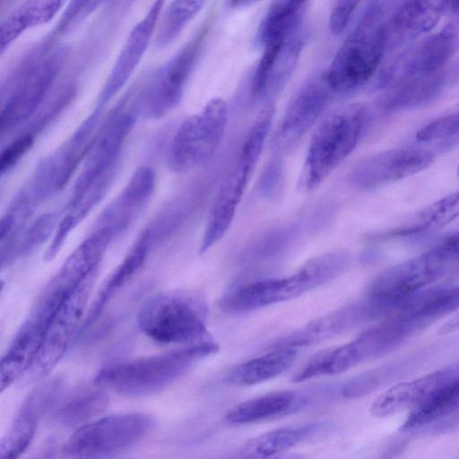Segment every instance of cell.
<instances>
[{"instance_id": "6da1fadb", "label": "cell", "mask_w": 459, "mask_h": 459, "mask_svg": "<svg viewBox=\"0 0 459 459\" xmlns=\"http://www.w3.org/2000/svg\"><path fill=\"white\" fill-rule=\"evenodd\" d=\"M59 37H49L30 49L10 72L1 86L0 135L27 122L46 100L69 54V48L57 45Z\"/></svg>"}, {"instance_id": "7a4b0ae2", "label": "cell", "mask_w": 459, "mask_h": 459, "mask_svg": "<svg viewBox=\"0 0 459 459\" xmlns=\"http://www.w3.org/2000/svg\"><path fill=\"white\" fill-rule=\"evenodd\" d=\"M394 2L374 1L335 53L325 74L332 91L346 92L365 84L389 49V18Z\"/></svg>"}, {"instance_id": "3957f363", "label": "cell", "mask_w": 459, "mask_h": 459, "mask_svg": "<svg viewBox=\"0 0 459 459\" xmlns=\"http://www.w3.org/2000/svg\"><path fill=\"white\" fill-rule=\"evenodd\" d=\"M218 351L219 345L212 340L160 354L114 362L100 369L94 383L100 388L121 395L152 394L170 385L199 361Z\"/></svg>"}, {"instance_id": "277c9868", "label": "cell", "mask_w": 459, "mask_h": 459, "mask_svg": "<svg viewBox=\"0 0 459 459\" xmlns=\"http://www.w3.org/2000/svg\"><path fill=\"white\" fill-rule=\"evenodd\" d=\"M349 263L344 251L319 255L287 277L260 280L230 290L220 307L225 312L242 313L298 298L341 275Z\"/></svg>"}, {"instance_id": "5b68a950", "label": "cell", "mask_w": 459, "mask_h": 459, "mask_svg": "<svg viewBox=\"0 0 459 459\" xmlns=\"http://www.w3.org/2000/svg\"><path fill=\"white\" fill-rule=\"evenodd\" d=\"M206 304L199 295L163 291L142 305L137 325L153 342L187 346L212 340L206 328Z\"/></svg>"}, {"instance_id": "8992f818", "label": "cell", "mask_w": 459, "mask_h": 459, "mask_svg": "<svg viewBox=\"0 0 459 459\" xmlns=\"http://www.w3.org/2000/svg\"><path fill=\"white\" fill-rule=\"evenodd\" d=\"M368 120L361 103H351L331 112L310 140L299 186L317 187L356 148Z\"/></svg>"}, {"instance_id": "52a82bcc", "label": "cell", "mask_w": 459, "mask_h": 459, "mask_svg": "<svg viewBox=\"0 0 459 459\" xmlns=\"http://www.w3.org/2000/svg\"><path fill=\"white\" fill-rule=\"evenodd\" d=\"M273 117L271 111L262 110L251 126L233 165L215 195L199 247L200 254L218 243L231 225L259 160Z\"/></svg>"}, {"instance_id": "ba28073f", "label": "cell", "mask_w": 459, "mask_h": 459, "mask_svg": "<svg viewBox=\"0 0 459 459\" xmlns=\"http://www.w3.org/2000/svg\"><path fill=\"white\" fill-rule=\"evenodd\" d=\"M128 100L117 105L96 133L83 160L80 174L69 200H75L91 187L111 186L119 168L124 145L139 113L137 98L129 106Z\"/></svg>"}, {"instance_id": "9c48e42d", "label": "cell", "mask_w": 459, "mask_h": 459, "mask_svg": "<svg viewBox=\"0 0 459 459\" xmlns=\"http://www.w3.org/2000/svg\"><path fill=\"white\" fill-rule=\"evenodd\" d=\"M154 419L143 412L112 414L91 421L68 438L63 459H108L137 444L154 427Z\"/></svg>"}, {"instance_id": "30bf717a", "label": "cell", "mask_w": 459, "mask_h": 459, "mask_svg": "<svg viewBox=\"0 0 459 459\" xmlns=\"http://www.w3.org/2000/svg\"><path fill=\"white\" fill-rule=\"evenodd\" d=\"M98 271L99 268L70 289L59 301L48 322L40 349L21 380L24 384L45 378L79 334Z\"/></svg>"}, {"instance_id": "8fae6325", "label": "cell", "mask_w": 459, "mask_h": 459, "mask_svg": "<svg viewBox=\"0 0 459 459\" xmlns=\"http://www.w3.org/2000/svg\"><path fill=\"white\" fill-rule=\"evenodd\" d=\"M452 264L435 247L382 272L370 284L365 300L377 317H385L398 303L441 278Z\"/></svg>"}, {"instance_id": "7c38bea8", "label": "cell", "mask_w": 459, "mask_h": 459, "mask_svg": "<svg viewBox=\"0 0 459 459\" xmlns=\"http://www.w3.org/2000/svg\"><path fill=\"white\" fill-rule=\"evenodd\" d=\"M228 108L222 98L211 99L203 108L186 117L169 145L167 163L175 173H184L209 160L224 134Z\"/></svg>"}, {"instance_id": "4fadbf2b", "label": "cell", "mask_w": 459, "mask_h": 459, "mask_svg": "<svg viewBox=\"0 0 459 459\" xmlns=\"http://www.w3.org/2000/svg\"><path fill=\"white\" fill-rule=\"evenodd\" d=\"M209 27L203 26L185 45L161 65L138 91L139 113L149 119H159L180 102L187 82L205 42Z\"/></svg>"}, {"instance_id": "5bb4252c", "label": "cell", "mask_w": 459, "mask_h": 459, "mask_svg": "<svg viewBox=\"0 0 459 459\" xmlns=\"http://www.w3.org/2000/svg\"><path fill=\"white\" fill-rule=\"evenodd\" d=\"M102 113L92 109L65 142L37 164L30 180L20 190L35 208L61 191L83 161Z\"/></svg>"}, {"instance_id": "9a60e30c", "label": "cell", "mask_w": 459, "mask_h": 459, "mask_svg": "<svg viewBox=\"0 0 459 459\" xmlns=\"http://www.w3.org/2000/svg\"><path fill=\"white\" fill-rule=\"evenodd\" d=\"M411 335L412 333L403 324L392 316H385L354 340L316 354L310 360L311 371L316 377L343 373L390 352Z\"/></svg>"}, {"instance_id": "2e32d148", "label": "cell", "mask_w": 459, "mask_h": 459, "mask_svg": "<svg viewBox=\"0 0 459 459\" xmlns=\"http://www.w3.org/2000/svg\"><path fill=\"white\" fill-rule=\"evenodd\" d=\"M459 48V20L409 44L385 66L378 78V88L386 90L410 79L443 72Z\"/></svg>"}, {"instance_id": "e0dca14e", "label": "cell", "mask_w": 459, "mask_h": 459, "mask_svg": "<svg viewBox=\"0 0 459 459\" xmlns=\"http://www.w3.org/2000/svg\"><path fill=\"white\" fill-rule=\"evenodd\" d=\"M56 307L55 304L37 297L2 357L1 392L21 381L32 365L40 349L49 317Z\"/></svg>"}, {"instance_id": "ac0fdd59", "label": "cell", "mask_w": 459, "mask_h": 459, "mask_svg": "<svg viewBox=\"0 0 459 459\" xmlns=\"http://www.w3.org/2000/svg\"><path fill=\"white\" fill-rule=\"evenodd\" d=\"M434 160L429 150L405 147L371 154L352 169L350 179L360 189H374L415 175L427 169Z\"/></svg>"}, {"instance_id": "d6986e66", "label": "cell", "mask_w": 459, "mask_h": 459, "mask_svg": "<svg viewBox=\"0 0 459 459\" xmlns=\"http://www.w3.org/2000/svg\"><path fill=\"white\" fill-rule=\"evenodd\" d=\"M163 4V1L154 2L130 30L99 93L94 108L104 110L134 74L155 34Z\"/></svg>"}, {"instance_id": "ffe728a7", "label": "cell", "mask_w": 459, "mask_h": 459, "mask_svg": "<svg viewBox=\"0 0 459 459\" xmlns=\"http://www.w3.org/2000/svg\"><path fill=\"white\" fill-rule=\"evenodd\" d=\"M61 379L40 383L26 397L0 444V459H19L28 449L39 420L51 408L61 389Z\"/></svg>"}, {"instance_id": "44dd1931", "label": "cell", "mask_w": 459, "mask_h": 459, "mask_svg": "<svg viewBox=\"0 0 459 459\" xmlns=\"http://www.w3.org/2000/svg\"><path fill=\"white\" fill-rule=\"evenodd\" d=\"M331 91L325 75L308 82L295 94L275 133L277 149L288 150L300 140L325 110Z\"/></svg>"}, {"instance_id": "7402d4cb", "label": "cell", "mask_w": 459, "mask_h": 459, "mask_svg": "<svg viewBox=\"0 0 459 459\" xmlns=\"http://www.w3.org/2000/svg\"><path fill=\"white\" fill-rule=\"evenodd\" d=\"M156 172L148 165L139 167L123 190L103 210L93 230L107 229L114 238L126 230L142 213L153 195Z\"/></svg>"}, {"instance_id": "603a6c76", "label": "cell", "mask_w": 459, "mask_h": 459, "mask_svg": "<svg viewBox=\"0 0 459 459\" xmlns=\"http://www.w3.org/2000/svg\"><path fill=\"white\" fill-rule=\"evenodd\" d=\"M303 45L300 30L262 48L251 83V94L255 98H266L281 88L295 68Z\"/></svg>"}, {"instance_id": "cb8c5ba5", "label": "cell", "mask_w": 459, "mask_h": 459, "mask_svg": "<svg viewBox=\"0 0 459 459\" xmlns=\"http://www.w3.org/2000/svg\"><path fill=\"white\" fill-rule=\"evenodd\" d=\"M459 372V365L441 368L412 380L398 383L371 404L369 411L377 418L413 410L429 398L442 385Z\"/></svg>"}, {"instance_id": "d4e9b609", "label": "cell", "mask_w": 459, "mask_h": 459, "mask_svg": "<svg viewBox=\"0 0 459 459\" xmlns=\"http://www.w3.org/2000/svg\"><path fill=\"white\" fill-rule=\"evenodd\" d=\"M459 308V284L421 290L394 307L393 316L414 333Z\"/></svg>"}, {"instance_id": "484cf974", "label": "cell", "mask_w": 459, "mask_h": 459, "mask_svg": "<svg viewBox=\"0 0 459 459\" xmlns=\"http://www.w3.org/2000/svg\"><path fill=\"white\" fill-rule=\"evenodd\" d=\"M445 13V1L394 2L389 18V49L411 44L431 31Z\"/></svg>"}, {"instance_id": "4316f807", "label": "cell", "mask_w": 459, "mask_h": 459, "mask_svg": "<svg viewBox=\"0 0 459 459\" xmlns=\"http://www.w3.org/2000/svg\"><path fill=\"white\" fill-rule=\"evenodd\" d=\"M371 320L363 300L343 306L314 321L303 328L291 333L273 343L271 348H290L307 346L328 339Z\"/></svg>"}, {"instance_id": "83f0119b", "label": "cell", "mask_w": 459, "mask_h": 459, "mask_svg": "<svg viewBox=\"0 0 459 459\" xmlns=\"http://www.w3.org/2000/svg\"><path fill=\"white\" fill-rule=\"evenodd\" d=\"M151 252L149 236L144 229L121 263L104 281L92 305L87 311L81 332L86 331L87 328L97 322L113 298L141 271Z\"/></svg>"}, {"instance_id": "f1b7e54d", "label": "cell", "mask_w": 459, "mask_h": 459, "mask_svg": "<svg viewBox=\"0 0 459 459\" xmlns=\"http://www.w3.org/2000/svg\"><path fill=\"white\" fill-rule=\"evenodd\" d=\"M64 4L63 1H24L9 10L0 22L1 54L26 30L50 22Z\"/></svg>"}, {"instance_id": "f546056e", "label": "cell", "mask_w": 459, "mask_h": 459, "mask_svg": "<svg viewBox=\"0 0 459 459\" xmlns=\"http://www.w3.org/2000/svg\"><path fill=\"white\" fill-rule=\"evenodd\" d=\"M444 86L443 72L410 79L386 89L382 98V105L390 112L420 108L435 100L442 92Z\"/></svg>"}, {"instance_id": "4dcf8cb0", "label": "cell", "mask_w": 459, "mask_h": 459, "mask_svg": "<svg viewBox=\"0 0 459 459\" xmlns=\"http://www.w3.org/2000/svg\"><path fill=\"white\" fill-rule=\"evenodd\" d=\"M297 357V350L270 348L265 354L245 361L234 368L227 381L234 385L248 386L265 382L287 370Z\"/></svg>"}, {"instance_id": "1f68e13d", "label": "cell", "mask_w": 459, "mask_h": 459, "mask_svg": "<svg viewBox=\"0 0 459 459\" xmlns=\"http://www.w3.org/2000/svg\"><path fill=\"white\" fill-rule=\"evenodd\" d=\"M319 424L310 423L273 429L247 440L239 450L244 459H265L286 453L316 433Z\"/></svg>"}, {"instance_id": "d6a6232c", "label": "cell", "mask_w": 459, "mask_h": 459, "mask_svg": "<svg viewBox=\"0 0 459 459\" xmlns=\"http://www.w3.org/2000/svg\"><path fill=\"white\" fill-rule=\"evenodd\" d=\"M297 394L293 391L271 392L231 407L225 414L230 423L247 424L281 416L295 409Z\"/></svg>"}, {"instance_id": "836d02e7", "label": "cell", "mask_w": 459, "mask_h": 459, "mask_svg": "<svg viewBox=\"0 0 459 459\" xmlns=\"http://www.w3.org/2000/svg\"><path fill=\"white\" fill-rule=\"evenodd\" d=\"M306 2H273L263 16L255 36L262 48L279 39L287 37L303 29Z\"/></svg>"}, {"instance_id": "e575fe53", "label": "cell", "mask_w": 459, "mask_h": 459, "mask_svg": "<svg viewBox=\"0 0 459 459\" xmlns=\"http://www.w3.org/2000/svg\"><path fill=\"white\" fill-rule=\"evenodd\" d=\"M459 410V372L429 398L411 411L401 429L412 430L437 422Z\"/></svg>"}, {"instance_id": "d590c367", "label": "cell", "mask_w": 459, "mask_h": 459, "mask_svg": "<svg viewBox=\"0 0 459 459\" xmlns=\"http://www.w3.org/2000/svg\"><path fill=\"white\" fill-rule=\"evenodd\" d=\"M459 217V189L430 204L403 225L383 237H407L431 232Z\"/></svg>"}, {"instance_id": "8d00e7d4", "label": "cell", "mask_w": 459, "mask_h": 459, "mask_svg": "<svg viewBox=\"0 0 459 459\" xmlns=\"http://www.w3.org/2000/svg\"><path fill=\"white\" fill-rule=\"evenodd\" d=\"M204 4V1L170 2L160 15L154 34V47L164 48L173 43Z\"/></svg>"}, {"instance_id": "74e56055", "label": "cell", "mask_w": 459, "mask_h": 459, "mask_svg": "<svg viewBox=\"0 0 459 459\" xmlns=\"http://www.w3.org/2000/svg\"><path fill=\"white\" fill-rule=\"evenodd\" d=\"M108 397L100 390L82 392L64 402L55 411L56 420L65 426H83L101 414Z\"/></svg>"}, {"instance_id": "f35d334b", "label": "cell", "mask_w": 459, "mask_h": 459, "mask_svg": "<svg viewBox=\"0 0 459 459\" xmlns=\"http://www.w3.org/2000/svg\"><path fill=\"white\" fill-rule=\"evenodd\" d=\"M55 213H45L27 226L10 251L0 258L1 268L10 266L14 261L28 256L54 235L57 227Z\"/></svg>"}, {"instance_id": "ab89813d", "label": "cell", "mask_w": 459, "mask_h": 459, "mask_svg": "<svg viewBox=\"0 0 459 459\" xmlns=\"http://www.w3.org/2000/svg\"><path fill=\"white\" fill-rule=\"evenodd\" d=\"M294 233V228H279L268 231L246 248L243 259L254 261L277 255L288 246Z\"/></svg>"}, {"instance_id": "60d3db41", "label": "cell", "mask_w": 459, "mask_h": 459, "mask_svg": "<svg viewBox=\"0 0 459 459\" xmlns=\"http://www.w3.org/2000/svg\"><path fill=\"white\" fill-rule=\"evenodd\" d=\"M397 370L396 367L388 366L363 372L346 381L341 394L346 399L366 395L383 385Z\"/></svg>"}, {"instance_id": "b9f144b4", "label": "cell", "mask_w": 459, "mask_h": 459, "mask_svg": "<svg viewBox=\"0 0 459 459\" xmlns=\"http://www.w3.org/2000/svg\"><path fill=\"white\" fill-rule=\"evenodd\" d=\"M459 133V103L421 127L416 134L420 142H432Z\"/></svg>"}, {"instance_id": "7bdbcfd3", "label": "cell", "mask_w": 459, "mask_h": 459, "mask_svg": "<svg viewBox=\"0 0 459 459\" xmlns=\"http://www.w3.org/2000/svg\"><path fill=\"white\" fill-rule=\"evenodd\" d=\"M35 138L27 133H21L2 150L0 156V175L9 173L31 149Z\"/></svg>"}, {"instance_id": "ee69618b", "label": "cell", "mask_w": 459, "mask_h": 459, "mask_svg": "<svg viewBox=\"0 0 459 459\" xmlns=\"http://www.w3.org/2000/svg\"><path fill=\"white\" fill-rule=\"evenodd\" d=\"M358 4V2L344 1L333 7L329 16V30L333 35H339L346 29Z\"/></svg>"}, {"instance_id": "f6af8a7d", "label": "cell", "mask_w": 459, "mask_h": 459, "mask_svg": "<svg viewBox=\"0 0 459 459\" xmlns=\"http://www.w3.org/2000/svg\"><path fill=\"white\" fill-rule=\"evenodd\" d=\"M281 163L278 160H272L261 178L259 184L260 193L266 197L276 194L281 181Z\"/></svg>"}, {"instance_id": "bcb514c9", "label": "cell", "mask_w": 459, "mask_h": 459, "mask_svg": "<svg viewBox=\"0 0 459 459\" xmlns=\"http://www.w3.org/2000/svg\"><path fill=\"white\" fill-rule=\"evenodd\" d=\"M265 459H307L306 456L295 453H283Z\"/></svg>"}, {"instance_id": "7dc6e473", "label": "cell", "mask_w": 459, "mask_h": 459, "mask_svg": "<svg viewBox=\"0 0 459 459\" xmlns=\"http://www.w3.org/2000/svg\"><path fill=\"white\" fill-rule=\"evenodd\" d=\"M446 11L459 15V1H445Z\"/></svg>"}, {"instance_id": "c3c4849f", "label": "cell", "mask_w": 459, "mask_h": 459, "mask_svg": "<svg viewBox=\"0 0 459 459\" xmlns=\"http://www.w3.org/2000/svg\"><path fill=\"white\" fill-rule=\"evenodd\" d=\"M457 173H458V176H459V164H458V167H457Z\"/></svg>"}, {"instance_id": "681fc988", "label": "cell", "mask_w": 459, "mask_h": 459, "mask_svg": "<svg viewBox=\"0 0 459 459\" xmlns=\"http://www.w3.org/2000/svg\"><path fill=\"white\" fill-rule=\"evenodd\" d=\"M459 459V458H458Z\"/></svg>"}]
</instances>
